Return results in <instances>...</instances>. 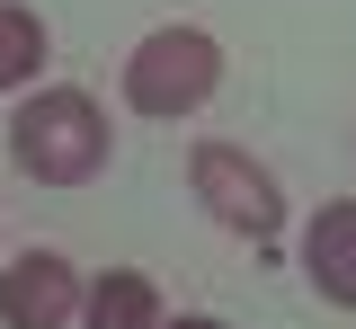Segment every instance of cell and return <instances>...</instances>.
Returning a JSON list of instances; mask_svg holds the SVG:
<instances>
[{"label": "cell", "mask_w": 356, "mask_h": 329, "mask_svg": "<svg viewBox=\"0 0 356 329\" xmlns=\"http://www.w3.org/2000/svg\"><path fill=\"white\" fill-rule=\"evenodd\" d=\"M9 151L44 187H89L107 169V116H98L89 90H36L18 107V125H9Z\"/></svg>", "instance_id": "obj_1"}, {"label": "cell", "mask_w": 356, "mask_h": 329, "mask_svg": "<svg viewBox=\"0 0 356 329\" xmlns=\"http://www.w3.org/2000/svg\"><path fill=\"white\" fill-rule=\"evenodd\" d=\"M222 81V45L205 27H161V36H143L125 62V107L134 116H187V107H205Z\"/></svg>", "instance_id": "obj_2"}, {"label": "cell", "mask_w": 356, "mask_h": 329, "mask_svg": "<svg viewBox=\"0 0 356 329\" xmlns=\"http://www.w3.org/2000/svg\"><path fill=\"white\" fill-rule=\"evenodd\" d=\"M187 178H196V205L214 214L222 232L276 240V223H285V196H276V178H267L241 142H196V169H187Z\"/></svg>", "instance_id": "obj_3"}, {"label": "cell", "mask_w": 356, "mask_h": 329, "mask_svg": "<svg viewBox=\"0 0 356 329\" xmlns=\"http://www.w3.org/2000/svg\"><path fill=\"white\" fill-rule=\"evenodd\" d=\"M72 312H81V276H72V258H54V249L9 258V276H0V321H9V329H63Z\"/></svg>", "instance_id": "obj_4"}, {"label": "cell", "mask_w": 356, "mask_h": 329, "mask_svg": "<svg viewBox=\"0 0 356 329\" xmlns=\"http://www.w3.org/2000/svg\"><path fill=\"white\" fill-rule=\"evenodd\" d=\"M303 276L339 303V312H356V196H339V205H321L303 232Z\"/></svg>", "instance_id": "obj_5"}, {"label": "cell", "mask_w": 356, "mask_h": 329, "mask_svg": "<svg viewBox=\"0 0 356 329\" xmlns=\"http://www.w3.org/2000/svg\"><path fill=\"white\" fill-rule=\"evenodd\" d=\"M81 321L89 329H161V285L143 276V267H107L81 294Z\"/></svg>", "instance_id": "obj_6"}, {"label": "cell", "mask_w": 356, "mask_h": 329, "mask_svg": "<svg viewBox=\"0 0 356 329\" xmlns=\"http://www.w3.org/2000/svg\"><path fill=\"white\" fill-rule=\"evenodd\" d=\"M36 71H44V18L18 9V0H0V90H18Z\"/></svg>", "instance_id": "obj_7"}, {"label": "cell", "mask_w": 356, "mask_h": 329, "mask_svg": "<svg viewBox=\"0 0 356 329\" xmlns=\"http://www.w3.org/2000/svg\"><path fill=\"white\" fill-rule=\"evenodd\" d=\"M170 329H222V321H170Z\"/></svg>", "instance_id": "obj_8"}]
</instances>
